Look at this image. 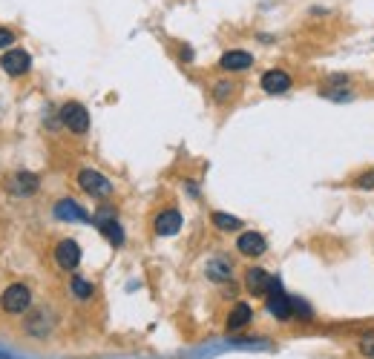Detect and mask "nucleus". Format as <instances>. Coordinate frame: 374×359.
Returning <instances> with one entry per match:
<instances>
[{"instance_id": "nucleus-1", "label": "nucleus", "mask_w": 374, "mask_h": 359, "mask_svg": "<svg viewBox=\"0 0 374 359\" xmlns=\"http://www.w3.org/2000/svg\"><path fill=\"white\" fill-rule=\"evenodd\" d=\"M61 121H63L66 129L75 132V135H84V132L90 129V112H87V107L78 104V101H69V104L61 107Z\"/></svg>"}, {"instance_id": "nucleus-2", "label": "nucleus", "mask_w": 374, "mask_h": 359, "mask_svg": "<svg viewBox=\"0 0 374 359\" xmlns=\"http://www.w3.org/2000/svg\"><path fill=\"white\" fill-rule=\"evenodd\" d=\"M29 305H32V294L26 284H9L4 296H0V308L6 314H24V311H29Z\"/></svg>"}, {"instance_id": "nucleus-3", "label": "nucleus", "mask_w": 374, "mask_h": 359, "mask_svg": "<svg viewBox=\"0 0 374 359\" xmlns=\"http://www.w3.org/2000/svg\"><path fill=\"white\" fill-rule=\"evenodd\" d=\"M78 184H81V190L90 193L93 198H107V195L113 193L110 178L101 176V173H95V170H81V173H78Z\"/></svg>"}, {"instance_id": "nucleus-4", "label": "nucleus", "mask_w": 374, "mask_h": 359, "mask_svg": "<svg viewBox=\"0 0 374 359\" xmlns=\"http://www.w3.org/2000/svg\"><path fill=\"white\" fill-rule=\"evenodd\" d=\"M0 66H4L6 75L21 78V75H26V72L32 69V58H29V52H24V49H9L4 58H0Z\"/></svg>"}, {"instance_id": "nucleus-5", "label": "nucleus", "mask_w": 374, "mask_h": 359, "mask_svg": "<svg viewBox=\"0 0 374 359\" xmlns=\"http://www.w3.org/2000/svg\"><path fill=\"white\" fill-rule=\"evenodd\" d=\"M95 222H98V227H101V236L113 245V247H121L124 245V230H121V225L115 222V215H113V210H98V215H95Z\"/></svg>"}, {"instance_id": "nucleus-6", "label": "nucleus", "mask_w": 374, "mask_h": 359, "mask_svg": "<svg viewBox=\"0 0 374 359\" xmlns=\"http://www.w3.org/2000/svg\"><path fill=\"white\" fill-rule=\"evenodd\" d=\"M55 262H58V267H63V270H75V267L81 264V245L72 242V239L58 242V245H55Z\"/></svg>"}, {"instance_id": "nucleus-7", "label": "nucleus", "mask_w": 374, "mask_h": 359, "mask_svg": "<svg viewBox=\"0 0 374 359\" xmlns=\"http://www.w3.org/2000/svg\"><path fill=\"white\" fill-rule=\"evenodd\" d=\"M237 250H239L242 256H248V259H256V256H262V253L268 250V242H265L262 233H256V230H245V233L237 239Z\"/></svg>"}, {"instance_id": "nucleus-8", "label": "nucleus", "mask_w": 374, "mask_h": 359, "mask_svg": "<svg viewBox=\"0 0 374 359\" xmlns=\"http://www.w3.org/2000/svg\"><path fill=\"white\" fill-rule=\"evenodd\" d=\"M52 213H55V219H61V222H90V213L78 201H72V198H61L52 207Z\"/></svg>"}, {"instance_id": "nucleus-9", "label": "nucleus", "mask_w": 374, "mask_h": 359, "mask_svg": "<svg viewBox=\"0 0 374 359\" xmlns=\"http://www.w3.org/2000/svg\"><path fill=\"white\" fill-rule=\"evenodd\" d=\"M259 84H262V90L268 95H285L291 90V75H288L285 69H268Z\"/></svg>"}, {"instance_id": "nucleus-10", "label": "nucleus", "mask_w": 374, "mask_h": 359, "mask_svg": "<svg viewBox=\"0 0 374 359\" xmlns=\"http://www.w3.org/2000/svg\"><path fill=\"white\" fill-rule=\"evenodd\" d=\"M251 66H254V55L245 49H231L219 58V69H224V72H245Z\"/></svg>"}, {"instance_id": "nucleus-11", "label": "nucleus", "mask_w": 374, "mask_h": 359, "mask_svg": "<svg viewBox=\"0 0 374 359\" xmlns=\"http://www.w3.org/2000/svg\"><path fill=\"white\" fill-rule=\"evenodd\" d=\"M153 227H156L159 236H176L182 230V213L179 210H162L156 215V225Z\"/></svg>"}, {"instance_id": "nucleus-12", "label": "nucleus", "mask_w": 374, "mask_h": 359, "mask_svg": "<svg viewBox=\"0 0 374 359\" xmlns=\"http://www.w3.org/2000/svg\"><path fill=\"white\" fill-rule=\"evenodd\" d=\"M271 273L268 270H262V267H251L248 273H245V287L254 294V296H265L268 294V287H271Z\"/></svg>"}, {"instance_id": "nucleus-13", "label": "nucleus", "mask_w": 374, "mask_h": 359, "mask_svg": "<svg viewBox=\"0 0 374 359\" xmlns=\"http://www.w3.org/2000/svg\"><path fill=\"white\" fill-rule=\"evenodd\" d=\"M251 319H254L251 305H248V302H239V305H234V311L228 314V331H242Z\"/></svg>"}, {"instance_id": "nucleus-14", "label": "nucleus", "mask_w": 374, "mask_h": 359, "mask_svg": "<svg viewBox=\"0 0 374 359\" xmlns=\"http://www.w3.org/2000/svg\"><path fill=\"white\" fill-rule=\"evenodd\" d=\"M38 176H32V173H18L12 181H9V190L12 193H18V195H32L35 190H38Z\"/></svg>"}, {"instance_id": "nucleus-15", "label": "nucleus", "mask_w": 374, "mask_h": 359, "mask_svg": "<svg viewBox=\"0 0 374 359\" xmlns=\"http://www.w3.org/2000/svg\"><path fill=\"white\" fill-rule=\"evenodd\" d=\"M210 222H213V227L222 230V233H237V230H242V222L237 219V215H231V213H213Z\"/></svg>"}, {"instance_id": "nucleus-16", "label": "nucleus", "mask_w": 374, "mask_h": 359, "mask_svg": "<svg viewBox=\"0 0 374 359\" xmlns=\"http://www.w3.org/2000/svg\"><path fill=\"white\" fill-rule=\"evenodd\" d=\"M291 316L299 319V322H311L314 319V311L308 302H303L299 296H291Z\"/></svg>"}, {"instance_id": "nucleus-17", "label": "nucleus", "mask_w": 374, "mask_h": 359, "mask_svg": "<svg viewBox=\"0 0 374 359\" xmlns=\"http://www.w3.org/2000/svg\"><path fill=\"white\" fill-rule=\"evenodd\" d=\"M207 276H210L213 282H228V279H231V264L224 262V259H213V262L207 264Z\"/></svg>"}, {"instance_id": "nucleus-18", "label": "nucleus", "mask_w": 374, "mask_h": 359, "mask_svg": "<svg viewBox=\"0 0 374 359\" xmlns=\"http://www.w3.org/2000/svg\"><path fill=\"white\" fill-rule=\"evenodd\" d=\"M72 294L78 296V299H93L95 287H93V282H87L84 276H72Z\"/></svg>"}, {"instance_id": "nucleus-19", "label": "nucleus", "mask_w": 374, "mask_h": 359, "mask_svg": "<svg viewBox=\"0 0 374 359\" xmlns=\"http://www.w3.org/2000/svg\"><path fill=\"white\" fill-rule=\"evenodd\" d=\"M234 92H237V87H234L231 81H219V84L213 87V98H216V101H228Z\"/></svg>"}, {"instance_id": "nucleus-20", "label": "nucleus", "mask_w": 374, "mask_h": 359, "mask_svg": "<svg viewBox=\"0 0 374 359\" xmlns=\"http://www.w3.org/2000/svg\"><path fill=\"white\" fill-rule=\"evenodd\" d=\"M15 43V32H9V29H0V49H9Z\"/></svg>"}, {"instance_id": "nucleus-21", "label": "nucleus", "mask_w": 374, "mask_h": 359, "mask_svg": "<svg viewBox=\"0 0 374 359\" xmlns=\"http://www.w3.org/2000/svg\"><path fill=\"white\" fill-rule=\"evenodd\" d=\"M357 187H363V190H374V173L360 176V178H357Z\"/></svg>"}, {"instance_id": "nucleus-22", "label": "nucleus", "mask_w": 374, "mask_h": 359, "mask_svg": "<svg viewBox=\"0 0 374 359\" xmlns=\"http://www.w3.org/2000/svg\"><path fill=\"white\" fill-rule=\"evenodd\" d=\"M348 84V75H343V72H340V75H328V87H346Z\"/></svg>"}, {"instance_id": "nucleus-23", "label": "nucleus", "mask_w": 374, "mask_h": 359, "mask_svg": "<svg viewBox=\"0 0 374 359\" xmlns=\"http://www.w3.org/2000/svg\"><path fill=\"white\" fill-rule=\"evenodd\" d=\"M360 350H363L365 356H374V342H365V345H360Z\"/></svg>"}]
</instances>
